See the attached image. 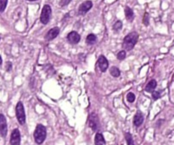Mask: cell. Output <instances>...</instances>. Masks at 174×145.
I'll return each instance as SVG.
<instances>
[{
    "instance_id": "cell-9",
    "label": "cell",
    "mask_w": 174,
    "mask_h": 145,
    "mask_svg": "<svg viewBox=\"0 0 174 145\" xmlns=\"http://www.w3.org/2000/svg\"><path fill=\"white\" fill-rule=\"evenodd\" d=\"M59 33H60V28L59 27H54V28L50 29L48 31V33L45 36V38H46V40L48 41L53 40V39H55V38L57 37V36L59 35Z\"/></svg>"
},
{
    "instance_id": "cell-26",
    "label": "cell",
    "mask_w": 174,
    "mask_h": 145,
    "mask_svg": "<svg viewBox=\"0 0 174 145\" xmlns=\"http://www.w3.org/2000/svg\"><path fill=\"white\" fill-rule=\"evenodd\" d=\"M6 69L8 71H10L12 70V64L11 62H7V65H6Z\"/></svg>"
},
{
    "instance_id": "cell-16",
    "label": "cell",
    "mask_w": 174,
    "mask_h": 145,
    "mask_svg": "<svg viewBox=\"0 0 174 145\" xmlns=\"http://www.w3.org/2000/svg\"><path fill=\"white\" fill-rule=\"evenodd\" d=\"M97 41V37L94 35V34H89V35L86 38V43L89 45H93Z\"/></svg>"
},
{
    "instance_id": "cell-4",
    "label": "cell",
    "mask_w": 174,
    "mask_h": 145,
    "mask_svg": "<svg viewBox=\"0 0 174 145\" xmlns=\"http://www.w3.org/2000/svg\"><path fill=\"white\" fill-rule=\"evenodd\" d=\"M51 14H52V10L51 7L49 4H46L44 6L43 10H42V13H41V16H40V20L43 24H48L51 17Z\"/></svg>"
},
{
    "instance_id": "cell-28",
    "label": "cell",
    "mask_w": 174,
    "mask_h": 145,
    "mask_svg": "<svg viewBox=\"0 0 174 145\" xmlns=\"http://www.w3.org/2000/svg\"><path fill=\"white\" fill-rule=\"evenodd\" d=\"M28 1H37V0H28Z\"/></svg>"
},
{
    "instance_id": "cell-1",
    "label": "cell",
    "mask_w": 174,
    "mask_h": 145,
    "mask_svg": "<svg viewBox=\"0 0 174 145\" xmlns=\"http://www.w3.org/2000/svg\"><path fill=\"white\" fill-rule=\"evenodd\" d=\"M138 40H139V34L136 31L130 32L129 34H128L125 37L124 40H123V45H122L123 49L128 51L132 50L136 45Z\"/></svg>"
},
{
    "instance_id": "cell-15",
    "label": "cell",
    "mask_w": 174,
    "mask_h": 145,
    "mask_svg": "<svg viewBox=\"0 0 174 145\" xmlns=\"http://www.w3.org/2000/svg\"><path fill=\"white\" fill-rule=\"evenodd\" d=\"M94 144L95 145H105V140L104 138V136L102 133L98 132L94 138Z\"/></svg>"
},
{
    "instance_id": "cell-8",
    "label": "cell",
    "mask_w": 174,
    "mask_h": 145,
    "mask_svg": "<svg viewBox=\"0 0 174 145\" xmlns=\"http://www.w3.org/2000/svg\"><path fill=\"white\" fill-rule=\"evenodd\" d=\"M98 65H99L100 70L102 72H105L106 70L108 69V67H109V62H108L107 59L104 57V55H101L99 58V60H98Z\"/></svg>"
},
{
    "instance_id": "cell-3",
    "label": "cell",
    "mask_w": 174,
    "mask_h": 145,
    "mask_svg": "<svg viewBox=\"0 0 174 145\" xmlns=\"http://www.w3.org/2000/svg\"><path fill=\"white\" fill-rule=\"evenodd\" d=\"M15 113H16V118L19 121L20 125H24L26 123V114L24 106L21 102H18L15 108Z\"/></svg>"
},
{
    "instance_id": "cell-27",
    "label": "cell",
    "mask_w": 174,
    "mask_h": 145,
    "mask_svg": "<svg viewBox=\"0 0 174 145\" xmlns=\"http://www.w3.org/2000/svg\"><path fill=\"white\" fill-rule=\"evenodd\" d=\"M2 63H3V60H2V58H1V56H0V65H2Z\"/></svg>"
},
{
    "instance_id": "cell-5",
    "label": "cell",
    "mask_w": 174,
    "mask_h": 145,
    "mask_svg": "<svg viewBox=\"0 0 174 145\" xmlns=\"http://www.w3.org/2000/svg\"><path fill=\"white\" fill-rule=\"evenodd\" d=\"M7 132H8V126H7L6 118L3 114H0V135L4 138L7 135Z\"/></svg>"
},
{
    "instance_id": "cell-13",
    "label": "cell",
    "mask_w": 174,
    "mask_h": 145,
    "mask_svg": "<svg viewBox=\"0 0 174 145\" xmlns=\"http://www.w3.org/2000/svg\"><path fill=\"white\" fill-rule=\"evenodd\" d=\"M156 86H157L156 81L154 80V79H152V80L149 81V83H148V84L146 85V87H145V91H146L147 93H152L153 91H154L155 87H156Z\"/></svg>"
},
{
    "instance_id": "cell-20",
    "label": "cell",
    "mask_w": 174,
    "mask_h": 145,
    "mask_svg": "<svg viewBox=\"0 0 174 145\" xmlns=\"http://www.w3.org/2000/svg\"><path fill=\"white\" fill-rule=\"evenodd\" d=\"M8 0H0V13L4 12L7 7Z\"/></svg>"
},
{
    "instance_id": "cell-2",
    "label": "cell",
    "mask_w": 174,
    "mask_h": 145,
    "mask_svg": "<svg viewBox=\"0 0 174 145\" xmlns=\"http://www.w3.org/2000/svg\"><path fill=\"white\" fill-rule=\"evenodd\" d=\"M34 139L35 142L38 144H42L44 142L46 136H47V132H46V127L42 124H38L34 132Z\"/></svg>"
},
{
    "instance_id": "cell-23",
    "label": "cell",
    "mask_w": 174,
    "mask_h": 145,
    "mask_svg": "<svg viewBox=\"0 0 174 145\" xmlns=\"http://www.w3.org/2000/svg\"><path fill=\"white\" fill-rule=\"evenodd\" d=\"M152 98L154 100H157L160 98V91H153L152 92Z\"/></svg>"
},
{
    "instance_id": "cell-6",
    "label": "cell",
    "mask_w": 174,
    "mask_h": 145,
    "mask_svg": "<svg viewBox=\"0 0 174 145\" xmlns=\"http://www.w3.org/2000/svg\"><path fill=\"white\" fill-rule=\"evenodd\" d=\"M20 133L18 129L13 130L10 136V145H20Z\"/></svg>"
},
{
    "instance_id": "cell-11",
    "label": "cell",
    "mask_w": 174,
    "mask_h": 145,
    "mask_svg": "<svg viewBox=\"0 0 174 145\" xmlns=\"http://www.w3.org/2000/svg\"><path fill=\"white\" fill-rule=\"evenodd\" d=\"M88 125L92 128L93 131H96L98 128V126H99V120H98V117L96 116L94 114H92L89 116V120H88Z\"/></svg>"
},
{
    "instance_id": "cell-12",
    "label": "cell",
    "mask_w": 174,
    "mask_h": 145,
    "mask_svg": "<svg viewBox=\"0 0 174 145\" xmlns=\"http://www.w3.org/2000/svg\"><path fill=\"white\" fill-rule=\"evenodd\" d=\"M143 122H144V115L140 111H138L134 118V125L135 126H140L143 124Z\"/></svg>"
},
{
    "instance_id": "cell-14",
    "label": "cell",
    "mask_w": 174,
    "mask_h": 145,
    "mask_svg": "<svg viewBox=\"0 0 174 145\" xmlns=\"http://www.w3.org/2000/svg\"><path fill=\"white\" fill-rule=\"evenodd\" d=\"M125 15H126V19L128 21H133L134 19V13L129 7L125 8Z\"/></svg>"
},
{
    "instance_id": "cell-19",
    "label": "cell",
    "mask_w": 174,
    "mask_h": 145,
    "mask_svg": "<svg viewBox=\"0 0 174 145\" xmlns=\"http://www.w3.org/2000/svg\"><path fill=\"white\" fill-rule=\"evenodd\" d=\"M125 138H126V140H127V143H128V145H135L134 143V140H133V138H132V135L130 133H125Z\"/></svg>"
},
{
    "instance_id": "cell-22",
    "label": "cell",
    "mask_w": 174,
    "mask_h": 145,
    "mask_svg": "<svg viewBox=\"0 0 174 145\" xmlns=\"http://www.w3.org/2000/svg\"><path fill=\"white\" fill-rule=\"evenodd\" d=\"M126 58V51L125 50H122L117 54V59L119 60H123Z\"/></svg>"
},
{
    "instance_id": "cell-21",
    "label": "cell",
    "mask_w": 174,
    "mask_h": 145,
    "mask_svg": "<svg viewBox=\"0 0 174 145\" xmlns=\"http://www.w3.org/2000/svg\"><path fill=\"white\" fill-rule=\"evenodd\" d=\"M127 99H128V101L129 103H133V102H134V100H135L134 93H128V95H127Z\"/></svg>"
},
{
    "instance_id": "cell-7",
    "label": "cell",
    "mask_w": 174,
    "mask_h": 145,
    "mask_svg": "<svg viewBox=\"0 0 174 145\" xmlns=\"http://www.w3.org/2000/svg\"><path fill=\"white\" fill-rule=\"evenodd\" d=\"M92 7H93V3L91 1H85L79 6V8H78V14L82 15H85L87 12L89 11Z\"/></svg>"
},
{
    "instance_id": "cell-18",
    "label": "cell",
    "mask_w": 174,
    "mask_h": 145,
    "mask_svg": "<svg viewBox=\"0 0 174 145\" xmlns=\"http://www.w3.org/2000/svg\"><path fill=\"white\" fill-rule=\"evenodd\" d=\"M122 22L120 21V20L116 21L113 25V30L115 31H119L122 30Z\"/></svg>"
},
{
    "instance_id": "cell-24",
    "label": "cell",
    "mask_w": 174,
    "mask_h": 145,
    "mask_svg": "<svg viewBox=\"0 0 174 145\" xmlns=\"http://www.w3.org/2000/svg\"><path fill=\"white\" fill-rule=\"evenodd\" d=\"M71 2V0H60V6H66L67 4H69Z\"/></svg>"
},
{
    "instance_id": "cell-10",
    "label": "cell",
    "mask_w": 174,
    "mask_h": 145,
    "mask_svg": "<svg viewBox=\"0 0 174 145\" xmlns=\"http://www.w3.org/2000/svg\"><path fill=\"white\" fill-rule=\"evenodd\" d=\"M67 39H68V41L70 43L76 44L81 40V36L76 31H70L69 34L67 35Z\"/></svg>"
},
{
    "instance_id": "cell-25",
    "label": "cell",
    "mask_w": 174,
    "mask_h": 145,
    "mask_svg": "<svg viewBox=\"0 0 174 145\" xmlns=\"http://www.w3.org/2000/svg\"><path fill=\"white\" fill-rule=\"evenodd\" d=\"M144 24L145 25H149V15L147 13H145L144 17Z\"/></svg>"
},
{
    "instance_id": "cell-17",
    "label": "cell",
    "mask_w": 174,
    "mask_h": 145,
    "mask_svg": "<svg viewBox=\"0 0 174 145\" xmlns=\"http://www.w3.org/2000/svg\"><path fill=\"white\" fill-rule=\"evenodd\" d=\"M110 75H112V76H114V77H118L121 75V71H120L119 69L117 67H115V66L110 68Z\"/></svg>"
}]
</instances>
